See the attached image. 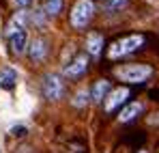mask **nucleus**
Masks as SVG:
<instances>
[{
  "label": "nucleus",
  "mask_w": 159,
  "mask_h": 153,
  "mask_svg": "<svg viewBox=\"0 0 159 153\" xmlns=\"http://www.w3.org/2000/svg\"><path fill=\"white\" fill-rule=\"evenodd\" d=\"M62 9V0H45V13L48 15H56Z\"/></svg>",
  "instance_id": "nucleus-15"
},
{
  "label": "nucleus",
  "mask_w": 159,
  "mask_h": 153,
  "mask_svg": "<svg viewBox=\"0 0 159 153\" xmlns=\"http://www.w3.org/2000/svg\"><path fill=\"white\" fill-rule=\"evenodd\" d=\"M125 7H127V0H106L103 2V9L107 13H116V11L125 9Z\"/></svg>",
  "instance_id": "nucleus-13"
},
{
  "label": "nucleus",
  "mask_w": 159,
  "mask_h": 153,
  "mask_svg": "<svg viewBox=\"0 0 159 153\" xmlns=\"http://www.w3.org/2000/svg\"><path fill=\"white\" fill-rule=\"evenodd\" d=\"M127 99H129V88L120 86V88L112 91V93H110V97H107V102H106V112H114L118 106H123Z\"/></svg>",
  "instance_id": "nucleus-5"
},
{
  "label": "nucleus",
  "mask_w": 159,
  "mask_h": 153,
  "mask_svg": "<svg viewBox=\"0 0 159 153\" xmlns=\"http://www.w3.org/2000/svg\"><path fill=\"white\" fill-rule=\"evenodd\" d=\"M41 91H43V97L50 99V102H56L60 95H62V80L58 74H45L43 76V82H41Z\"/></svg>",
  "instance_id": "nucleus-4"
},
{
  "label": "nucleus",
  "mask_w": 159,
  "mask_h": 153,
  "mask_svg": "<svg viewBox=\"0 0 159 153\" xmlns=\"http://www.w3.org/2000/svg\"><path fill=\"white\" fill-rule=\"evenodd\" d=\"M138 153H146V151H138Z\"/></svg>",
  "instance_id": "nucleus-18"
},
{
  "label": "nucleus",
  "mask_w": 159,
  "mask_h": 153,
  "mask_svg": "<svg viewBox=\"0 0 159 153\" xmlns=\"http://www.w3.org/2000/svg\"><path fill=\"white\" fill-rule=\"evenodd\" d=\"M142 43H144V37H142V35H129V37H125V39L116 41V43L110 48V58L127 56V54L135 52L138 48H142Z\"/></svg>",
  "instance_id": "nucleus-3"
},
{
  "label": "nucleus",
  "mask_w": 159,
  "mask_h": 153,
  "mask_svg": "<svg viewBox=\"0 0 159 153\" xmlns=\"http://www.w3.org/2000/svg\"><path fill=\"white\" fill-rule=\"evenodd\" d=\"M153 74V67H148V65H125V67H120V69H116V76L120 78L123 82H129V84H140V82H144L146 78Z\"/></svg>",
  "instance_id": "nucleus-1"
},
{
  "label": "nucleus",
  "mask_w": 159,
  "mask_h": 153,
  "mask_svg": "<svg viewBox=\"0 0 159 153\" xmlns=\"http://www.w3.org/2000/svg\"><path fill=\"white\" fill-rule=\"evenodd\" d=\"M28 45V37H26V30H17L11 35V50L15 54H22Z\"/></svg>",
  "instance_id": "nucleus-9"
},
{
  "label": "nucleus",
  "mask_w": 159,
  "mask_h": 153,
  "mask_svg": "<svg viewBox=\"0 0 159 153\" xmlns=\"http://www.w3.org/2000/svg\"><path fill=\"white\" fill-rule=\"evenodd\" d=\"M86 67H88V58H86L84 54H80L78 58H73L69 65H65V76L78 78V76H82V74L86 71Z\"/></svg>",
  "instance_id": "nucleus-6"
},
{
  "label": "nucleus",
  "mask_w": 159,
  "mask_h": 153,
  "mask_svg": "<svg viewBox=\"0 0 159 153\" xmlns=\"http://www.w3.org/2000/svg\"><path fill=\"white\" fill-rule=\"evenodd\" d=\"M86 48H88V52H90L93 56H97V54L101 52V48H103V37L97 35V32L88 35V39H86Z\"/></svg>",
  "instance_id": "nucleus-12"
},
{
  "label": "nucleus",
  "mask_w": 159,
  "mask_h": 153,
  "mask_svg": "<svg viewBox=\"0 0 159 153\" xmlns=\"http://www.w3.org/2000/svg\"><path fill=\"white\" fill-rule=\"evenodd\" d=\"M45 54H48V41H45L43 37L32 39V43H30V48H28V56H30L32 60H43Z\"/></svg>",
  "instance_id": "nucleus-7"
},
{
  "label": "nucleus",
  "mask_w": 159,
  "mask_h": 153,
  "mask_svg": "<svg viewBox=\"0 0 159 153\" xmlns=\"http://www.w3.org/2000/svg\"><path fill=\"white\" fill-rule=\"evenodd\" d=\"M88 99H90V93H88L86 88H82V91L75 93V97H73V106H75V108H84V106L88 103Z\"/></svg>",
  "instance_id": "nucleus-14"
},
{
  "label": "nucleus",
  "mask_w": 159,
  "mask_h": 153,
  "mask_svg": "<svg viewBox=\"0 0 159 153\" xmlns=\"http://www.w3.org/2000/svg\"><path fill=\"white\" fill-rule=\"evenodd\" d=\"M30 2H32V0H13V4H15V7H20V9H24V7H28Z\"/></svg>",
  "instance_id": "nucleus-17"
},
{
  "label": "nucleus",
  "mask_w": 159,
  "mask_h": 153,
  "mask_svg": "<svg viewBox=\"0 0 159 153\" xmlns=\"http://www.w3.org/2000/svg\"><path fill=\"white\" fill-rule=\"evenodd\" d=\"M107 93H110V82H107V80H99V82L93 86L90 97H93V102H103Z\"/></svg>",
  "instance_id": "nucleus-10"
},
{
  "label": "nucleus",
  "mask_w": 159,
  "mask_h": 153,
  "mask_svg": "<svg viewBox=\"0 0 159 153\" xmlns=\"http://www.w3.org/2000/svg\"><path fill=\"white\" fill-rule=\"evenodd\" d=\"M15 82H17V71H15V69H11V67L0 69V84H2V86L13 88V86H15Z\"/></svg>",
  "instance_id": "nucleus-11"
},
{
  "label": "nucleus",
  "mask_w": 159,
  "mask_h": 153,
  "mask_svg": "<svg viewBox=\"0 0 159 153\" xmlns=\"http://www.w3.org/2000/svg\"><path fill=\"white\" fill-rule=\"evenodd\" d=\"M28 129L24 127V125H15V127H11V134L15 136V138H22V136H26Z\"/></svg>",
  "instance_id": "nucleus-16"
},
{
  "label": "nucleus",
  "mask_w": 159,
  "mask_h": 153,
  "mask_svg": "<svg viewBox=\"0 0 159 153\" xmlns=\"http://www.w3.org/2000/svg\"><path fill=\"white\" fill-rule=\"evenodd\" d=\"M142 112V103L133 102V103H127L123 110H120V114H118V119H120V123H129V121H133L138 114Z\"/></svg>",
  "instance_id": "nucleus-8"
},
{
  "label": "nucleus",
  "mask_w": 159,
  "mask_h": 153,
  "mask_svg": "<svg viewBox=\"0 0 159 153\" xmlns=\"http://www.w3.org/2000/svg\"><path fill=\"white\" fill-rule=\"evenodd\" d=\"M93 13H95L93 0H78L71 9V24L75 28H86L88 22L93 20Z\"/></svg>",
  "instance_id": "nucleus-2"
}]
</instances>
